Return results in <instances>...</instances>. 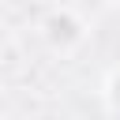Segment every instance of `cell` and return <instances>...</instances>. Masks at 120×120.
I'll return each mask as SVG.
<instances>
[{
  "mask_svg": "<svg viewBox=\"0 0 120 120\" xmlns=\"http://www.w3.org/2000/svg\"><path fill=\"white\" fill-rule=\"evenodd\" d=\"M41 34H45V41H49L52 49L68 52V49H75V45L86 38V22H82L71 8H60V11H49V15H45Z\"/></svg>",
  "mask_w": 120,
  "mask_h": 120,
  "instance_id": "6da1fadb",
  "label": "cell"
},
{
  "mask_svg": "<svg viewBox=\"0 0 120 120\" xmlns=\"http://www.w3.org/2000/svg\"><path fill=\"white\" fill-rule=\"evenodd\" d=\"M101 109H105V116H116L120 120V64L109 68V75L101 82Z\"/></svg>",
  "mask_w": 120,
  "mask_h": 120,
  "instance_id": "7a4b0ae2",
  "label": "cell"
}]
</instances>
